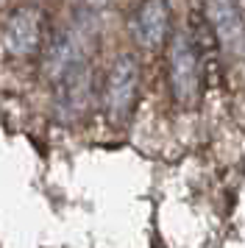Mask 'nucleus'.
Masks as SVG:
<instances>
[{
    "label": "nucleus",
    "instance_id": "nucleus-5",
    "mask_svg": "<svg viewBox=\"0 0 245 248\" xmlns=\"http://www.w3.org/2000/svg\"><path fill=\"white\" fill-rule=\"evenodd\" d=\"M6 50L14 56H28L39 47V12L36 9H20L6 25Z\"/></svg>",
    "mask_w": 245,
    "mask_h": 248
},
{
    "label": "nucleus",
    "instance_id": "nucleus-3",
    "mask_svg": "<svg viewBox=\"0 0 245 248\" xmlns=\"http://www.w3.org/2000/svg\"><path fill=\"white\" fill-rule=\"evenodd\" d=\"M89 64L67 70L61 78L56 81V114L59 120H76L78 114L87 109L89 103Z\"/></svg>",
    "mask_w": 245,
    "mask_h": 248
},
{
    "label": "nucleus",
    "instance_id": "nucleus-6",
    "mask_svg": "<svg viewBox=\"0 0 245 248\" xmlns=\"http://www.w3.org/2000/svg\"><path fill=\"white\" fill-rule=\"evenodd\" d=\"M134 36L145 47H156L165 39L167 31V6L165 3H145L139 12L134 14Z\"/></svg>",
    "mask_w": 245,
    "mask_h": 248
},
{
    "label": "nucleus",
    "instance_id": "nucleus-2",
    "mask_svg": "<svg viewBox=\"0 0 245 248\" xmlns=\"http://www.w3.org/2000/svg\"><path fill=\"white\" fill-rule=\"evenodd\" d=\"M170 81L178 101H192L200 84L198 56L187 34H176L170 42Z\"/></svg>",
    "mask_w": 245,
    "mask_h": 248
},
{
    "label": "nucleus",
    "instance_id": "nucleus-4",
    "mask_svg": "<svg viewBox=\"0 0 245 248\" xmlns=\"http://www.w3.org/2000/svg\"><path fill=\"white\" fill-rule=\"evenodd\" d=\"M206 14H209L212 25L217 31V39L223 42V47L229 53H243L245 50V20L240 9L234 3H223V0H214V3H206Z\"/></svg>",
    "mask_w": 245,
    "mask_h": 248
},
{
    "label": "nucleus",
    "instance_id": "nucleus-1",
    "mask_svg": "<svg viewBox=\"0 0 245 248\" xmlns=\"http://www.w3.org/2000/svg\"><path fill=\"white\" fill-rule=\"evenodd\" d=\"M137 87H139V64L131 53H125L114 62L106 84V103L114 120H125L137 101Z\"/></svg>",
    "mask_w": 245,
    "mask_h": 248
}]
</instances>
